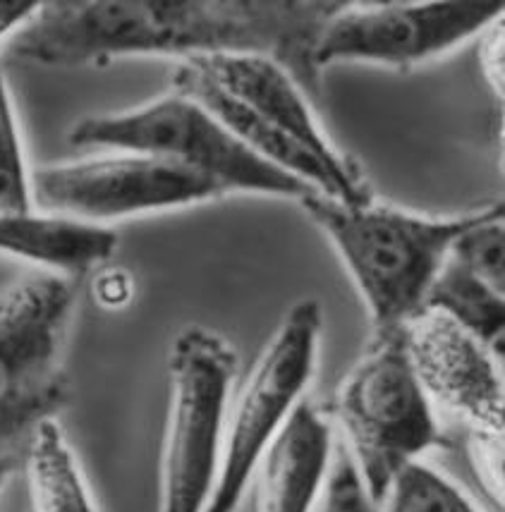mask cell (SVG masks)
<instances>
[{
  "label": "cell",
  "instance_id": "12",
  "mask_svg": "<svg viewBox=\"0 0 505 512\" xmlns=\"http://www.w3.org/2000/svg\"><path fill=\"white\" fill-rule=\"evenodd\" d=\"M331 424L307 400L259 462V512H314L333 450Z\"/></svg>",
  "mask_w": 505,
  "mask_h": 512
},
{
  "label": "cell",
  "instance_id": "11",
  "mask_svg": "<svg viewBox=\"0 0 505 512\" xmlns=\"http://www.w3.org/2000/svg\"><path fill=\"white\" fill-rule=\"evenodd\" d=\"M185 63H190L214 87L312 151L338 175L352 182H367L360 166L328 142L326 132L312 115L307 94L276 60L252 56V53H216V56L187 58Z\"/></svg>",
  "mask_w": 505,
  "mask_h": 512
},
{
  "label": "cell",
  "instance_id": "2",
  "mask_svg": "<svg viewBox=\"0 0 505 512\" xmlns=\"http://www.w3.org/2000/svg\"><path fill=\"white\" fill-rule=\"evenodd\" d=\"M336 249L369 312L371 331L403 328L424 312V300L450 247L486 211L429 218L398 206L343 204L326 194L300 201Z\"/></svg>",
  "mask_w": 505,
  "mask_h": 512
},
{
  "label": "cell",
  "instance_id": "5",
  "mask_svg": "<svg viewBox=\"0 0 505 512\" xmlns=\"http://www.w3.org/2000/svg\"><path fill=\"white\" fill-rule=\"evenodd\" d=\"M235 374L233 345L211 328L185 326L170 343L158 512H204L221 467Z\"/></svg>",
  "mask_w": 505,
  "mask_h": 512
},
{
  "label": "cell",
  "instance_id": "4",
  "mask_svg": "<svg viewBox=\"0 0 505 512\" xmlns=\"http://www.w3.org/2000/svg\"><path fill=\"white\" fill-rule=\"evenodd\" d=\"M82 149L166 158L211 180L223 194L249 192L302 201L316 190L240 144L206 108L178 91L132 111L84 118L68 134Z\"/></svg>",
  "mask_w": 505,
  "mask_h": 512
},
{
  "label": "cell",
  "instance_id": "19",
  "mask_svg": "<svg viewBox=\"0 0 505 512\" xmlns=\"http://www.w3.org/2000/svg\"><path fill=\"white\" fill-rule=\"evenodd\" d=\"M22 154L10 91L0 70V213H32V185Z\"/></svg>",
  "mask_w": 505,
  "mask_h": 512
},
{
  "label": "cell",
  "instance_id": "22",
  "mask_svg": "<svg viewBox=\"0 0 505 512\" xmlns=\"http://www.w3.org/2000/svg\"><path fill=\"white\" fill-rule=\"evenodd\" d=\"M39 3H0V39L17 32L29 22V17L34 15Z\"/></svg>",
  "mask_w": 505,
  "mask_h": 512
},
{
  "label": "cell",
  "instance_id": "20",
  "mask_svg": "<svg viewBox=\"0 0 505 512\" xmlns=\"http://www.w3.org/2000/svg\"><path fill=\"white\" fill-rule=\"evenodd\" d=\"M316 512H381L383 508L371 498L364 486L360 469L352 460L345 443L336 438L331 450V462L319 493Z\"/></svg>",
  "mask_w": 505,
  "mask_h": 512
},
{
  "label": "cell",
  "instance_id": "10",
  "mask_svg": "<svg viewBox=\"0 0 505 512\" xmlns=\"http://www.w3.org/2000/svg\"><path fill=\"white\" fill-rule=\"evenodd\" d=\"M77 280L41 268L0 288V400L58 374L60 347L77 307Z\"/></svg>",
  "mask_w": 505,
  "mask_h": 512
},
{
  "label": "cell",
  "instance_id": "16",
  "mask_svg": "<svg viewBox=\"0 0 505 512\" xmlns=\"http://www.w3.org/2000/svg\"><path fill=\"white\" fill-rule=\"evenodd\" d=\"M383 512H479L458 486L424 462H407L388 486Z\"/></svg>",
  "mask_w": 505,
  "mask_h": 512
},
{
  "label": "cell",
  "instance_id": "8",
  "mask_svg": "<svg viewBox=\"0 0 505 512\" xmlns=\"http://www.w3.org/2000/svg\"><path fill=\"white\" fill-rule=\"evenodd\" d=\"M503 17V3H343L319 36L316 70L367 63L412 70L467 44Z\"/></svg>",
  "mask_w": 505,
  "mask_h": 512
},
{
  "label": "cell",
  "instance_id": "7",
  "mask_svg": "<svg viewBox=\"0 0 505 512\" xmlns=\"http://www.w3.org/2000/svg\"><path fill=\"white\" fill-rule=\"evenodd\" d=\"M29 185L34 211L89 225L223 197L204 175L135 151L48 163L29 173Z\"/></svg>",
  "mask_w": 505,
  "mask_h": 512
},
{
  "label": "cell",
  "instance_id": "3",
  "mask_svg": "<svg viewBox=\"0 0 505 512\" xmlns=\"http://www.w3.org/2000/svg\"><path fill=\"white\" fill-rule=\"evenodd\" d=\"M331 417L381 508L395 474L443 446L434 407L407 352L405 326L371 331L367 350L333 395Z\"/></svg>",
  "mask_w": 505,
  "mask_h": 512
},
{
  "label": "cell",
  "instance_id": "14",
  "mask_svg": "<svg viewBox=\"0 0 505 512\" xmlns=\"http://www.w3.org/2000/svg\"><path fill=\"white\" fill-rule=\"evenodd\" d=\"M24 469L34 512H96L77 457L56 417L41 422L29 434Z\"/></svg>",
  "mask_w": 505,
  "mask_h": 512
},
{
  "label": "cell",
  "instance_id": "17",
  "mask_svg": "<svg viewBox=\"0 0 505 512\" xmlns=\"http://www.w3.org/2000/svg\"><path fill=\"white\" fill-rule=\"evenodd\" d=\"M448 256L494 290H505V228L501 201L486 206L482 216L455 237Z\"/></svg>",
  "mask_w": 505,
  "mask_h": 512
},
{
  "label": "cell",
  "instance_id": "21",
  "mask_svg": "<svg viewBox=\"0 0 505 512\" xmlns=\"http://www.w3.org/2000/svg\"><path fill=\"white\" fill-rule=\"evenodd\" d=\"M484 41L479 48V67L489 87L496 91L498 99H503V20L491 24L482 32Z\"/></svg>",
  "mask_w": 505,
  "mask_h": 512
},
{
  "label": "cell",
  "instance_id": "15",
  "mask_svg": "<svg viewBox=\"0 0 505 512\" xmlns=\"http://www.w3.org/2000/svg\"><path fill=\"white\" fill-rule=\"evenodd\" d=\"M424 309L446 316L503 357L505 297L448 256L427 292Z\"/></svg>",
  "mask_w": 505,
  "mask_h": 512
},
{
  "label": "cell",
  "instance_id": "9",
  "mask_svg": "<svg viewBox=\"0 0 505 512\" xmlns=\"http://www.w3.org/2000/svg\"><path fill=\"white\" fill-rule=\"evenodd\" d=\"M405 335L427 398L458 414L472 431L503 436V381L494 352L429 309L407 323Z\"/></svg>",
  "mask_w": 505,
  "mask_h": 512
},
{
  "label": "cell",
  "instance_id": "18",
  "mask_svg": "<svg viewBox=\"0 0 505 512\" xmlns=\"http://www.w3.org/2000/svg\"><path fill=\"white\" fill-rule=\"evenodd\" d=\"M68 400L70 383L60 371L36 383L34 388L0 400V455L8 453V448L20 438H29L41 422L56 417Z\"/></svg>",
  "mask_w": 505,
  "mask_h": 512
},
{
  "label": "cell",
  "instance_id": "13",
  "mask_svg": "<svg viewBox=\"0 0 505 512\" xmlns=\"http://www.w3.org/2000/svg\"><path fill=\"white\" fill-rule=\"evenodd\" d=\"M118 235L103 225H89L46 213H0V254L17 256L46 271L79 278L108 261Z\"/></svg>",
  "mask_w": 505,
  "mask_h": 512
},
{
  "label": "cell",
  "instance_id": "6",
  "mask_svg": "<svg viewBox=\"0 0 505 512\" xmlns=\"http://www.w3.org/2000/svg\"><path fill=\"white\" fill-rule=\"evenodd\" d=\"M324 314L316 300H300L285 312L264 345L225 424L218 477L204 512H237L261 457L314 379Z\"/></svg>",
  "mask_w": 505,
  "mask_h": 512
},
{
  "label": "cell",
  "instance_id": "1",
  "mask_svg": "<svg viewBox=\"0 0 505 512\" xmlns=\"http://www.w3.org/2000/svg\"><path fill=\"white\" fill-rule=\"evenodd\" d=\"M340 8L326 0H51L10 36L8 51L48 67L252 53L276 60L304 94L316 96L314 51Z\"/></svg>",
  "mask_w": 505,
  "mask_h": 512
},
{
  "label": "cell",
  "instance_id": "23",
  "mask_svg": "<svg viewBox=\"0 0 505 512\" xmlns=\"http://www.w3.org/2000/svg\"><path fill=\"white\" fill-rule=\"evenodd\" d=\"M15 467H17V457L15 455H12V453L0 455V486L8 481L10 474L15 472Z\"/></svg>",
  "mask_w": 505,
  "mask_h": 512
}]
</instances>
